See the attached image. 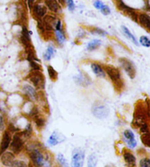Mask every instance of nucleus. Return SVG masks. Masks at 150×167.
Here are the masks:
<instances>
[{"instance_id":"f257e3e1","label":"nucleus","mask_w":150,"mask_h":167,"mask_svg":"<svg viewBox=\"0 0 150 167\" xmlns=\"http://www.w3.org/2000/svg\"><path fill=\"white\" fill-rule=\"evenodd\" d=\"M103 69L107 73L111 80L116 90L122 91L123 88L124 83L121 78V73L117 68L113 67L111 65H103Z\"/></svg>"},{"instance_id":"f03ea898","label":"nucleus","mask_w":150,"mask_h":167,"mask_svg":"<svg viewBox=\"0 0 150 167\" xmlns=\"http://www.w3.org/2000/svg\"><path fill=\"white\" fill-rule=\"evenodd\" d=\"M147 116H149V114H147L146 112L145 106L143 104L138 102L134 112L133 126L136 128L140 127L142 124L147 123Z\"/></svg>"},{"instance_id":"7ed1b4c3","label":"nucleus","mask_w":150,"mask_h":167,"mask_svg":"<svg viewBox=\"0 0 150 167\" xmlns=\"http://www.w3.org/2000/svg\"><path fill=\"white\" fill-rule=\"evenodd\" d=\"M91 112L95 117L99 119H103L108 117L109 114V108L106 104L101 101H96L91 107Z\"/></svg>"},{"instance_id":"20e7f679","label":"nucleus","mask_w":150,"mask_h":167,"mask_svg":"<svg viewBox=\"0 0 150 167\" xmlns=\"http://www.w3.org/2000/svg\"><path fill=\"white\" fill-rule=\"evenodd\" d=\"M28 78L30 82L38 89H43L45 87V77L40 71L34 70L30 74Z\"/></svg>"},{"instance_id":"39448f33","label":"nucleus","mask_w":150,"mask_h":167,"mask_svg":"<svg viewBox=\"0 0 150 167\" xmlns=\"http://www.w3.org/2000/svg\"><path fill=\"white\" fill-rule=\"evenodd\" d=\"M121 66L123 68L124 70L126 72L130 79H134L136 75V69L133 63L130 60L125 59V58H121L119 59Z\"/></svg>"},{"instance_id":"423d86ee","label":"nucleus","mask_w":150,"mask_h":167,"mask_svg":"<svg viewBox=\"0 0 150 167\" xmlns=\"http://www.w3.org/2000/svg\"><path fill=\"white\" fill-rule=\"evenodd\" d=\"M9 146L10 150L15 154H18L22 150L24 147V139L21 137V133H17L13 136V140Z\"/></svg>"},{"instance_id":"0eeeda50","label":"nucleus","mask_w":150,"mask_h":167,"mask_svg":"<svg viewBox=\"0 0 150 167\" xmlns=\"http://www.w3.org/2000/svg\"><path fill=\"white\" fill-rule=\"evenodd\" d=\"M84 155V151L81 150L80 148L74 149L72 153V166L75 167L83 166Z\"/></svg>"},{"instance_id":"6e6552de","label":"nucleus","mask_w":150,"mask_h":167,"mask_svg":"<svg viewBox=\"0 0 150 167\" xmlns=\"http://www.w3.org/2000/svg\"><path fill=\"white\" fill-rule=\"evenodd\" d=\"M117 7L120 11H122L126 15L129 16L132 20L136 21V22H138L137 13L134 11L133 9L128 7V5H126L125 4L122 2V0H119L117 2Z\"/></svg>"},{"instance_id":"1a4fd4ad","label":"nucleus","mask_w":150,"mask_h":167,"mask_svg":"<svg viewBox=\"0 0 150 167\" xmlns=\"http://www.w3.org/2000/svg\"><path fill=\"white\" fill-rule=\"evenodd\" d=\"M30 157L31 160L32 161V163L35 165V166H43L44 157L38 150L37 149L32 150L30 153Z\"/></svg>"},{"instance_id":"9d476101","label":"nucleus","mask_w":150,"mask_h":167,"mask_svg":"<svg viewBox=\"0 0 150 167\" xmlns=\"http://www.w3.org/2000/svg\"><path fill=\"white\" fill-rule=\"evenodd\" d=\"M74 80L76 84L83 87H87L91 83L90 77L84 72H80L79 75L74 77Z\"/></svg>"},{"instance_id":"9b49d317","label":"nucleus","mask_w":150,"mask_h":167,"mask_svg":"<svg viewBox=\"0 0 150 167\" xmlns=\"http://www.w3.org/2000/svg\"><path fill=\"white\" fill-rule=\"evenodd\" d=\"M65 137H64L62 134L58 133L57 131H54L52 134L50 136L49 139L48 140V143L51 146H55V145H58V144L62 142L65 141Z\"/></svg>"},{"instance_id":"f8f14e48","label":"nucleus","mask_w":150,"mask_h":167,"mask_svg":"<svg viewBox=\"0 0 150 167\" xmlns=\"http://www.w3.org/2000/svg\"><path fill=\"white\" fill-rule=\"evenodd\" d=\"M11 142V136L8 131H5L3 134L2 139L1 143H0V155L5 152L9 147L10 144Z\"/></svg>"},{"instance_id":"ddd939ff","label":"nucleus","mask_w":150,"mask_h":167,"mask_svg":"<svg viewBox=\"0 0 150 167\" xmlns=\"http://www.w3.org/2000/svg\"><path fill=\"white\" fill-rule=\"evenodd\" d=\"M21 42L25 47L29 48H31V38L30 34H29V31L27 29L26 26H23L22 27V32H21Z\"/></svg>"},{"instance_id":"4468645a","label":"nucleus","mask_w":150,"mask_h":167,"mask_svg":"<svg viewBox=\"0 0 150 167\" xmlns=\"http://www.w3.org/2000/svg\"><path fill=\"white\" fill-rule=\"evenodd\" d=\"M33 12L37 18L40 19L43 18L47 13V7L41 4H38L33 6Z\"/></svg>"},{"instance_id":"2eb2a0df","label":"nucleus","mask_w":150,"mask_h":167,"mask_svg":"<svg viewBox=\"0 0 150 167\" xmlns=\"http://www.w3.org/2000/svg\"><path fill=\"white\" fill-rule=\"evenodd\" d=\"M14 154L10 152H4L2 154L1 161L2 164L5 165V166H11V164L14 161Z\"/></svg>"},{"instance_id":"dca6fc26","label":"nucleus","mask_w":150,"mask_h":167,"mask_svg":"<svg viewBox=\"0 0 150 167\" xmlns=\"http://www.w3.org/2000/svg\"><path fill=\"white\" fill-rule=\"evenodd\" d=\"M138 19L139 24L149 32L150 29V19L149 15L146 13H141L139 15H138Z\"/></svg>"},{"instance_id":"f3484780","label":"nucleus","mask_w":150,"mask_h":167,"mask_svg":"<svg viewBox=\"0 0 150 167\" xmlns=\"http://www.w3.org/2000/svg\"><path fill=\"white\" fill-rule=\"evenodd\" d=\"M46 6L52 12L57 13L61 10V7L56 0H45Z\"/></svg>"},{"instance_id":"a211bd4d","label":"nucleus","mask_w":150,"mask_h":167,"mask_svg":"<svg viewBox=\"0 0 150 167\" xmlns=\"http://www.w3.org/2000/svg\"><path fill=\"white\" fill-rule=\"evenodd\" d=\"M91 69H92L93 72L97 75V77H106V72H105L104 69H103V67L100 65H99L98 64L96 63H92L91 65Z\"/></svg>"},{"instance_id":"6ab92c4d","label":"nucleus","mask_w":150,"mask_h":167,"mask_svg":"<svg viewBox=\"0 0 150 167\" xmlns=\"http://www.w3.org/2000/svg\"><path fill=\"white\" fill-rule=\"evenodd\" d=\"M23 90L25 92L27 96H28L31 99L35 100L37 99V94L36 91L34 90V88L33 87L31 86L30 85H24V88H23Z\"/></svg>"},{"instance_id":"aec40b11","label":"nucleus","mask_w":150,"mask_h":167,"mask_svg":"<svg viewBox=\"0 0 150 167\" xmlns=\"http://www.w3.org/2000/svg\"><path fill=\"white\" fill-rule=\"evenodd\" d=\"M124 161L126 162V164L128 165V166H135L136 164V157L134 156L130 152H125L123 155Z\"/></svg>"},{"instance_id":"412c9836","label":"nucleus","mask_w":150,"mask_h":167,"mask_svg":"<svg viewBox=\"0 0 150 167\" xmlns=\"http://www.w3.org/2000/svg\"><path fill=\"white\" fill-rule=\"evenodd\" d=\"M122 33L124 34V35L127 38L129 39L130 40H131V41L133 42L136 45H138V42L137 41V40H136V38L133 35H132V34H131V32H130L129 29H128L126 26H122Z\"/></svg>"},{"instance_id":"4be33fe9","label":"nucleus","mask_w":150,"mask_h":167,"mask_svg":"<svg viewBox=\"0 0 150 167\" xmlns=\"http://www.w3.org/2000/svg\"><path fill=\"white\" fill-rule=\"evenodd\" d=\"M54 54H55V49L52 46L49 45L44 54V59L46 61H50L54 56Z\"/></svg>"},{"instance_id":"5701e85b","label":"nucleus","mask_w":150,"mask_h":167,"mask_svg":"<svg viewBox=\"0 0 150 167\" xmlns=\"http://www.w3.org/2000/svg\"><path fill=\"white\" fill-rule=\"evenodd\" d=\"M56 40H57L58 43H59L60 45H63L64 43L65 42V35L63 32H62V29L59 31H56Z\"/></svg>"},{"instance_id":"b1692460","label":"nucleus","mask_w":150,"mask_h":167,"mask_svg":"<svg viewBox=\"0 0 150 167\" xmlns=\"http://www.w3.org/2000/svg\"><path fill=\"white\" fill-rule=\"evenodd\" d=\"M101 45V41L99 40H94L92 41L89 42L87 45V50L89 51H92V50H96L97 48H98Z\"/></svg>"},{"instance_id":"393cba45","label":"nucleus","mask_w":150,"mask_h":167,"mask_svg":"<svg viewBox=\"0 0 150 167\" xmlns=\"http://www.w3.org/2000/svg\"><path fill=\"white\" fill-rule=\"evenodd\" d=\"M48 75H49L50 79L52 81L55 82V81L57 80L58 78V73L55 69H54L51 66H48Z\"/></svg>"},{"instance_id":"a878e982","label":"nucleus","mask_w":150,"mask_h":167,"mask_svg":"<svg viewBox=\"0 0 150 167\" xmlns=\"http://www.w3.org/2000/svg\"><path fill=\"white\" fill-rule=\"evenodd\" d=\"M141 139L142 143L144 145H146L147 147L150 146V136L149 132H146V133H143V134L141 135Z\"/></svg>"},{"instance_id":"bb28decb","label":"nucleus","mask_w":150,"mask_h":167,"mask_svg":"<svg viewBox=\"0 0 150 167\" xmlns=\"http://www.w3.org/2000/svg\"><path fill=\"white\" fill-rule=\"evenodd\" d=\"M33 119L34 120V123H35L36 126H38V128H43V126H45V120L42 117H40V115H36L33 118Z\"/></svg>"},{"instance_id":"cd10ccee","label":"nucleus","mask_w":150,"mask_h":167,"mask_svg":"<svg viewBox=\"0 0 150 167\" xmlns=\"http://www.w3.org/2000/svg\"><path fill=\"white\" fill-rule=\"evenodd\" d=\"M97 163V158L95 155H91L88 158V166L90 167L95 166Z\"/></svg>"},{"instance_id":"c85d7f7f","label":"nucleus","mask_w":150,"mask_h":167,"mask_svg":"<svg viewBox=\"0 0 150 167\" xmlns=\"http://www.w3.org/2000/svg\"><path fill=\"white\" fill-rule=\"evenodd\" d=\"M140 43L144 47L149 48L150 46V40L147 36H141L140 37Z\"/></svg>"},{"instance_id":"c756f323","label":"nucleus","mask_w":150,"mask_h":167,"mask_svg":"<svg viewBox=\"0 0 150 167\" xmlns=\"http://www.w3.org/2000/svg\"><path fill=\"white\" fill-rule=\"evenodd\" d=\"M57 161H59V163L62 165V166H68L67 160H66L65 157H64V155L62 154H61V153L58 154V155H57Z\"/></svg>"},{"instance_id":"7c9ffc66","label":"nucleus","mask_w":150,"mask_h":167,"mask_svg":"<svg viewBox=\"0 0 150 167\" xmlns=\"http://www.w3.org/2000/svg\"><path fill=\"white\" fill-rule=\"evenodd\" d=\"M90 32L91 33H93V34H98V35H100V36H105L106 34H107V32H106V31L101 29H99V28L92 29H91Z\"/></svg>"},{"instance_id":"2f4dec72","label":"nucleus","mask_w":150,"mask_h":167,"mask_svg":"<svg viewBox=\"0 0 150 167\" xmlns=\"http://www.w3.org/2000/svg\"><path fill=\"white\" fill-rule=\"evenodd\" d=\"M124 136L127 139V140L135 139V135H134V134L132 133V131H130L129 129H127L124 131Z\"/></svg>"},{"instance_id":"473e14b6","label":"nucleus","mask_w":150,"mask_h":167,"mask_svg":"<svg viewBox=\"0 0 150 167\" xmlns=\"http://www.w3.org/2000/svg\"><path fill=\"white\" fill-rule=\"evenodd\" d=\"M27 165L25 164L24 161H17L14 160L13 161V163L11 164L10 166H17V167H21V166H26Z\"/></svg>"},{"instance_id":"72a5a7b5","label":"nucleus","mask_w":150,"mask_h":167,"mask_svg":"<svg viewBox=\"0 0 150 167\" xmlns=\"http://www.w3.org/2000/svg\"><path fill=\"white\" fill-rule=\"evenodd\" d=\"M30 62L31 67H32L34 70H38V71L42 70V67H40V65H39L38 63H36L35 61H30Z\"/></svg>"},{"instance_id":"f704fd0d","label":"nucleus","mask_w":150,"mask_h":167,"mask_svg":"<svg viewBox=\"0 0 150 167\" xmlns=\"http://www.w3.org/2000/svg\"><path fill=\"white\" fill-rule=\"evenodd\" d=\"M140 166L141 167H149L150 166V160L149 158H143L140 161Z\"/></svg>"},{"instance_id":"c9c22d12","label":"nucleus","mask_w":150,"mask_h":167,"mask_svg":"<svg viewBox=\"0 0 150 167\" xmlns=\"http://www.w3.org/2000/svg\"><path fill=\"white\" fill-rule=\"evenodd\" d=\"M101 13H102V14H103L104 15H108L110 14L111 10L110 8L108 6H106V5H103L102 8L100 9Z\"/></svg>"},{"instance_id":"e433bc0d","label":"nucleus","mask_w":150,"mask_h":167,"mask_svg":"<svg viewBox=\"0 0 150 167\" xmlns=\"http://www.w3.org/2000/svg\"><path fill=\"white\" fill-rule=\"evenodd\" d=\"M137 145V142H136L135 139H130V140H128V146L130 147V148L133 149L134 147H136Z\"/></svg>"},{"instance_id":"4c0bfd02","label":"nucleus","mask_w":150,"mask_h":167,"mask_svg":"<svg viewBox=\"0 0 150 167\" xmlns=\"http://www.w3.org/2000/svg\"><path fill=\"white\" fill-rule=\"evenodd\" d=\"M67 4L68 9H69L71 12L75 10V4H74L73 0H67Z\"/></svg>"},{"instance_id":"58836bf2","label":"nucleus","mask_w":150,"mask_h":167,"mask_svg":"<svg viewBox=\"0 0 150 167\" xmlns=\"http://www.w3.org/2000/svg\"><path fill=\"white\" fill-rule=\"evenodd\" d=\"M103 5H104L103 3L101 1H100V0H96L94 2V6L95 8L97 10H100L103 7Z\"/></svg>"},{"instance_id":"ea45409f","label":"nucleus","mask_w":150,"mask_h":167,"mask_svg":"<svg viewBox=\"0 0 150 167\" xmlns=\"http://www.w3.org/2000/svg\"><path fill=\"white\" fill-rule=\"evenodd\" d=\"M140 131L142 133H146V132H149V129H148V125L147 123L142 124V125L140 126Z\"/></svg>"},{"instance_id":"a19ab883","label":"nucleus","mask_w":150,"mask_h":167,"mask_svg":"<svg viewBox=\"0 0 150 167\" xmlns=\"http://www.w3.org/2000/svg\"><path fill=\"white\" fill-rule=\"evenodd\" d=\"M4 129H5V122H4L2 116L0 115V131H3Z\"/></svg>"},{"instance_id":"79ce46f5","label":"nucleus","mask_w":150,"mask_h":167,"mask_svg":"<svg viewBox=\"0 0 150 167\" xmlns=\"http://www.w3.org/2000/svg\"><path fill=\"white\" fill-rule=\"evenodd\" d=\"M56 1L59 2L60 5H62V6H65V0H56Z\"/></svg>"}]
</instances>
